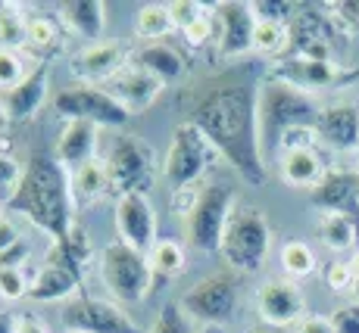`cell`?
<instances>
[{"label":"cell","instance_id":"cell-1","mask_svg":"<svg viewBox=\"0 0 359 333\" xmlns=\"http://www.w3.org/2000/svg\"><path fill=\"white\" fill-rule=\"evenodd\" d=\"M259 81L253 72L229 75L210 85L191 106L188 122L203 131L212 150L244 178V184H266V156L259 137Z\"/></svg>","mask_w":359,"mask_h":333},{"label":"cell","instance_id":"cell-2","mask_svg":"<svg viewBox=\"0 0 359 333\" xmlns=\"http://www.w3.org/2000/svg\"><path fill=\"white\" fill-rule=\"evenodd\" d=\"M6 209L29 218L53 243H63L75 225L72 171L60 162L57 153H34L16 190L6 197Z\"/></svg>","mask_w":359,"mask_h":333},{"label":"cell","instance_id":"cell-3","mask_svg":"<svg viewBox=\"0 0 359 333\" xmlns=\"http://www.w3.org/2000/svg\"><path fill=\"white\" fill-rule=\"evenodd\" d=\"M319 103L313 94L297 91L285 81L266 78L259 87V137H262V156L269 150H278V141L287 128L297 125H316L319 119Z\"/></svg>","mask_w":359,"mask_h":333},{"label":"cell","instance_id":"cell-4","mask_svg":"<svg viewBox=\"0 0 359 333\" xmlns=\"http://www.w3.org/2000/svg\"><path fill=\"white\" fill-rule=\"evenodd\" d=\"M272 249V225L257 206H238L225 227L219 255L238 274H257L266 268Z\"/></svg>","mask_w":359,"mask_h":333},{"label":"cell","instance_id":"cell-5","mask_svg":"<svg viewBox=\"0 0 359 333\" xmlns=\"http://www.w3.org/2000/svg\"><path fill=\"white\" fill-rule=\"evenodd\" d=\"M238 209V190L229 181H210L197 190L194 209L188 212L184 225H188V243L197 253H219L229 227L231 215Z\"/></svg>","mask_w":359,"mask_h":333},{"label":"cell","instance_id":"cell-6","mask_svg":"<svg viewBox=\"0 0 359 333\" xmlns=\"http://www.w3.org/2000/svg\"><path fill=\"white\" fill-rule=\"evenodd\" d=\"M100 277L107 290L113 293L116 302L122 305H137L150 296L154 290V268L150 259L137 249L126 246L122 240H113L100 249Z\"/></svg>","mask_w":359,"mask_h":333},{"label":"cell","instance_id":"cell-7","mask_svg":"<svg viewBox=\"0 0 359 333\" xmlns=\"http://www.w3.org/2000/svg\"><path fill=\"white\" fill-rule=\"evenodd\" d=\"M107 171H109V187H113L119 197L126 193H147L156 184V153L144 137L137 134H116L107 153Z\"/></svg>","mask_w":359,"mask_h":333},{"label":"cell","instance_id":"cell-8","mask_svg":"<svg viewBox=\"0 0 359 333\" xmlns=\"http://www.w3.org/2000/svg\"><path fill=\"white\" fill-rule=\"evenodd\" d=\"M216 156L219 153L203 137V131L191 122H182L172 131V143L163 159V178L169 184V190L178 193L188 190V187H197V181L203 178V171L210 169Z\"/></svg>","mask_w":359,"mask_h":333},{"label":"cell","instance_id":"cell-9","mask_svg":"<svg viewBox=\"0 0 359 333\" xmlns=\"http://www.w3.org/2000/svg\"><path fill=\"white\" fill-rule=\"evenodd\" d=\"M287 34H291V57L297 59H337V53L344 50V31L337 25V19L331 13L319 10V6H300L297 16L287 25Z\"/></svg>","mask_w":359,"mask_h":333},{"label":"cell","instance_id":"cell-10","mask_svg":"<svg viewBox=\"0 0 359 333\" xmlns=\"http://www.w3.org/2000/svg\"><path fill=\"white\" fill-rule=\"evenodd\" d=\"M182 309L191 321L206 327H222L234 318L238 309V277L231 271H212L182 296Z\"/></svg>","mask_w":359,"mask_h":333},{"label":"cell","instance_id":"cell-11","mask_svg":"<svg viewBox=\"0 0 359 333\" xmlns=\"http://www.w3.org/2000/svg\"><path fill=\"white\" fill-rule=\"evenodd\" d=\"M53 109L66 122H91L97 128H122L131 119L128 109L97 85L63 87V91L53 97Z\"/></svg>","mask_w":359,"mask_h":333},{"label":"cell","instance_id":"cell-12","mask_svg":"<svg viewBox=\"0 0 359 333\" xmlns=\"http://www.w3.org/2000/svg\"><path fill=\"white\" fill-rule=\"evenodd\" d=\"M269 78L285 81L297 91H328V87H347L359 78V66H344L334 59H297L281 57L269 66Z\"/></svg>","mask_w":359,"mask_h":333},{"label":"cell","instance_id":"cell-13","mask_svg":"<svg viewBox=\"0 0 359 333\" xmlns=\"http://www.w3.org/2000/svg\"><path fill=\"white\" fill-rule=\"evenodd\" d=\"M216 16V53L219 59H244L253 53V34H257V13L250 3L222 0L212 6Z\"/></svg>","mask_w":359,"mask_h":333},{"label":"cell","instance_id":"cell-14","mask_svg":"<svg viewBox=\"0 0 359 333\" xmlns=\"http://www.w3.org/2000/svg\"><path fill=\"white\" fill-rule=\"evenodd\" d=\"M63 324L72 333H141V327L128 318V311L119 309V302L94 299V296H79L66 302Z\"/></svg>","mask_w":359,"mask_h":333},{"label":"cell","instance_id":"cell-15","mask_svg":"<svg viewBox=\"0 0 359 333\" xmlns=\"http://www.w3.org/2000/svg\"><path fill=\"white\" fill-rule=\"evenodd\" d=\"M116 234L126 246L150 255L160 237H156V209L147 193L116 197Z\"/></svg>","mask_w":359,"mask_h":333},{"label":"cell","instance_id":"cell-16","mask_svg":"<svg viewBox=\"0 0 359 333\" xmlns=\"http://www.w3.org/2000/svg\"><path fill=\"white\" fill-rule=\"evenodd\" d=\"M257 311L266 327H297L306 318V296L297 281H266L257 293Z\"/></svg>","mask_w":359,"mask_h":333},{"label":"cell","instance_id":"cell-17","mask_svg":"<svg viewBox=\"0 0 359 333\" xmlns=\"http://www.w3.org/2000/svg\"><path fill=\"white\" fill-rule=\"evenodd\" d=\"M131 50L122 41H97V44H88L81 53H75L69 69L72 75L81 81V85H107L116 72L128 66Z\"/></svg>","mask_w":359,"mask_h":333},{"label":"cell","instance_id":"cell-18","mask_svg":"<svg viewBox=\"0 0 359 333\" xmlns=\"http://www.w3.org/2000/svg\"><path fill=\"white\" fill-rule=\"evenodd\" d=\"M103 91L109 97H116V100L122 103V106L128 109L131 115L135 113H144V109H150L156 103V97L163 94V81L154 78V75L147 72V69L135 66V62H128L122 72H116L113 78L107 81V85H100Z\"/></svg>","mask_w":359,"mask_h":333},{"label":"cell","instance_id":"cell-19","mask_svg":"<svg viewBox=\"0 0 359 333\" xmlns=\"http://www.w3.org/2000/svg\"><path fill=\"white\" fill-rule=\"evenodd\" d=\"M309 203L319 212H344L359 218V175L356 169H328L325 178L309 190Z\"/></svg>","mask_w":359,"mask_h":333},{"label":"cell","instance_id":"cell-20","mask_svg":"<svg viewBox=\"0 0 359 333\" xmlns=\"http://www.w3.org/2000/svg\"><path fill=\"white\" fill-rule=\"evenodd\" d=\"M47 87H50V69L38 66L34 72H29V78L19 87H13L10 94H4L0 109H4L6 122H29L38 115V109L47 100Z\"/></svg>","mask_w":359,"mask_h":333},{"label":"cell","instance_id":"cell-21","mask_svg":"<svg viewBox=\"0 0 359 333\" xmlns=\"http://www.w3.org/2000/svg\"><path fill=\"white\" fill-rule=\"evenodd\" d=\"M319 141L331 150H356L359 147V106L353 103H334L325 106L316 119Z\"/></svg>","mask_w":359,"mask_h":333},{"label":"cell","instance_id":"cell-22","mask_svg":"<svg viewBox=\"0 0 359 333\" xmlns=\"http://www.w3.org/2000/svg\"><path fill=\"white\" fill-rule=\"evenodd\" d=\"M81 290V274L75 268L63 265L57 259H47V265L34 274L29 287L32 302H72V296Z\"/></svg>","mask_w":359,"mask_h":333},{"label":"cell","instance_id":"cell-23","mask_svg":"<svg viewBox=\"0 0 359 333\" xmlns=\"http://www.w3.org/2000/svg\"><path fill=\"white\" fill-rule=\"evenodd\" d=\"M97 134H100V128L91 122H66L63 131H60V141H57V159L69 171L81 169L85 162L94 159Z\"/></svg>","mask_w":359,"mask_h":333},{"label":"cell","instance_id":"cell-24","mask_svg":"<svg viewBox=\"0 0 359 333\" xmlns=\"http://www.w3.org/2000/svg\"><path fill=\"white\" fill-rule=\"evenodd\" d=\"M60 22L72 34L97 44L107 31V3L103 0H66L60 3Z\"/></svg>","mask_w":359,"mask_h":333},{"label":"cell","instance_id":"cell-25","mask_svg":"<svg viewBox=\"0 0 359 333\" xmlns=\"http://www.w3.org/2000/svg\"><path fill=\"white\" fill-rule=\"evenodd\" d=\"M325 159L319 150H294L278 156V175L287 187H300V190H313L316 184L325 178Z\"/></svg>","mask_w":359,"mask_h":333},{"label":"cell","instance_id":"cell-26","mask_svg":"<svg viewBox=\"0 0 359 333\" xmlns=\"http://www.w3.org/2000/svg\"><path fill=\"white\" fill-rule=\"evenodd\" d=\"M135 66L147 69L154 78H160L163 85H172V81H178L184 75V57L175 50L172 44H163V41H156V44H144L141 50L135 53Z\"/></svg>","mask_w":359,"mask_h":333},{"label":"cell","instance_id":"cell-27","mask_svg":"<svg viewBox=\"0 0 359 333\" xmlns=\"http://www.w3.org/2000/svg\"><path fill=\"white\" fill-rule=\"evenodd\" d=\"M319 240L331 253H353L359 249V218L344 212H322L319 215Z\"/></svg>","mask_w":359,"mask_h":333},{"label":"cell","instance_id":"cell-28","mask_svg":"<svg viewBox=\"0 0 359 333\" xmlns=\"http://www.w3.org/2000/svg\"><path fill=\"white\" fill-rule=\"evenodd\" d=\"M50 259L63 262V265L75 268L79 274H85V265L94 259V246H91V240H88V231L79 221L72 225V231H69V237L63 243H53Z\"/></svg>","mask_w":359,"mask_h":333},{"label":"cell","instance_id":"cell-29","mask_svg":"<svg viewBox=\"0 0 359 333\" xmlns=\"http://www.w3.org/2000/svg\"><path fill=\"white\" fill-rule=\"evenodd\" d=\"M72 190H75V197H81L85 203H94V199H100L103 193L113 190V187H109L107 162H103V159H91V162H85L81 169H75L72 171Z\"/></svg>","mask_w":359,"mask_h":333},{"label":"cell","instance_id":"cell-30","mask_svg":"<svg viewBox=\"0 0 359 333\" xmlns=\"http://www.w3.org/2000/svg\"><path fill=\"white\" fill-rule=\"evenodd\" d=\"M135 31H137V38L150 41V44H156V41H163L169 31H175L172 16H169V3H144V6H137Z\"/></svg>","mask_w":359,"mask_h":333},{"label":"cell","instance_id":"cell-31","mask_svg":"<svg viewBox=\"0 0 359 333\" xmlns=\"http://www.w3.org/2000/svg\"><path fill=\"white\" fill-rule=\"evenodd\" d=\"M278 262H281V268H285L287 281H303V277L316 274V265H319V259H316L313 246H309L306 240H287L285 246H281Z\"/></svg>","mask_w":359,"mask_h":333},{"label":"cell","instance_id":"cell-32","mask_svg":"<svg viewBox=\"0 0 359 333\" xmlns=\"http://www.w3.org/2000/svg\"><path fill=\"white\" fill-rule=\"evenodd\" d=\"M150 268H154L156 277H175L184 271L188 265V255H184V246L175 240H156V246L150 249Z\"/></svg>","mask_w":359,"mask_h":333},{"label":"cell","instance_id":"cell-33","mask_svg":"<svg viewBox=\"0 0 359 333\" xmlns=\"http://www.w3.org/2000/svg\"><path fill=\"white\" fill-rule=\"evenodd\" d=\"M291 44V34H287V25L281 22H262L257 19V34H253V53L259 57H281Z\"/></svg>","mask_w":359,"mask_h":333},{"label":"cell","instance_id":"cell-34","mask_svg":"<svg viewBox=\"0 0 359 333\" xmlns=\"http://www.w3.org/2000/svg\"><path fill=\"white\" fill-rule=\"evenodd\" d=\"M25 29L29 19L22 16V10H16L13 3H0V47L16 50L19 44H25Z\"/></svg>","mask_w":359,"mask_h":333},{"label":"cell","instance_id":"cell-35","mask_svg":"<svg viewBox=\"0 0 359 333\" xmlns=\"http://www.w3.org/2000/svg\"><path fill=\"white\" fill-rule=\"evenodd\" d=\"M25 78H29V72H25L22 53L0 47V94H10L13 87H19Z\"/></svg>","mask_w":359,"mask_h":333},{"label":"cell","instance_id":"cell-36","mask_svg":"<svg viewBox=\"0 0 359 333\" xmlns=\"http://www.w3.org/2000/svg\"><path fill=\"white\" fill-rule=\"evenodd\" d=\"M150 333H194V321H191L188 311L182 309V302H169L160 309Z\"/></svg>","mask_w":359,"mask_h":333},{"label":"cell","instance_id":"cell-37","mask_svg":"<svg viewBox=\"0 0 359 333\" xmlns=\"http://www.w3.org/2000/svg\"><path fill=\"white\" fill-rule=\"evenodd\" d=\"M60 41V29L50 16H32L29 29H25V44L34 47V50H50Z\"/></svg>","mask_w":359,"mask_h":333},{"label":"cell","instance_id":"cell-38","mask_svg":"<svg viewBox=\"0 0 359 333\" xmlns=\"http://www.w3.org/2000/svg\"><path fill=\"white\" fill-rule=\"evenodd\" d=\"M250 6L262 22H281V25H291V19L300 10V3H291V0H253Z\"/></svg>","mask_w":359,"mask_h":333},{"label":"cell","instance_id":"cell-39","mask_svg":"<svg viewBox=\"0 0 359 333\" xmlns=\"http://www.w3.org/2000/svg\"><path fill=\"white\" fill-rule=\"evenodd\" d=\"M319 143V131L316 125H297V128H287L278 141V156L285 153H294V150H316Z\"/></svg>","mask_w":359,"mask_h":333},{"label":"cell","instance_id":"cell-40","mask_svg":"<svg viewBox=\"0 0 359 333\" xmlns=\"http://www.w3.org/2000/svg\"><path fill=\"white\" fill-rule=\"evenodd\" d=\"M325 283L331 293H353L356 290V277L350 271V262L347 259H334L325 268Z\"/></svg>","mask_w":359,"mask_h":333},{"label":"cell","instance_id":"cell-41","mask_svg":"<svg viewBox=\"0 0 359 333\" xmlns=\"http://www.w3.org/2000/svg\"><path fill=\"white\" fill-rule=\"evenodd\" d=\"M206 6L203 3H194V0H172L169 3V16H172V25H175L178 31L191 29V25L197 22L200 16H206Z\"/></svg>","mask_w":359,"mask_h":333},{"label":"cell","instance_id":"cell-42","mask_svg":"<svg viewBox=\"0 0 359 333\" xmlns=\"http://www.w3.org/2000/svg\"><path fill=\"white\" fill-rule=\"evenodd\" d=\"M29 287L32 281H25L22 271H16V268H0V296L4 299H22V296H29Z\"/></svg>","mask_w":359,"mask_h":333},{"label":"cell","instance_id":"cell-43","mask_svg":"<svg viewBox=\"0 0 359 333\" xmlns=\"http://www.w3.org/2000/svg\"><path fill=\"white\" fill-rule=\"evenodd\" d=\"M182 34H184V41H188L191 47H206V44H210V41L219 34V29H216V16H212V10L206 13V16H200L197 22L191 25V29H184Z\"/></svg>","mask_w":359,"mask_h":333},{"label":"cell","instance_id":"cell-44","mask_svg":"<svg viewBox=\"0 0 359 333\" xmlns=\"http://www.w3.org/2000/svg\"><path fill=\"white\" fill-rule=\"evenodd\" d=\"M331 327L334 333H359V302H344L331 311Z\"/></svg>","mask_w":359,"mask_h":333},{"label":"cell","instance_id":"cell-45","mask_svg":"<svg viewBox=\"0 0 359 333\" xmlns=\"http://www.w3.org/2000/svg\"><path fill=\"white\" fill-rule=\"evenodd\" d=\"M19 178H22V169H19V162L13 156H6V153H0V190H16Z\"/></svg>","mask_w":359,"mask_h":333},{"label":"cell","instance_id":"cell-46","mask_svg":"<svg viewBox=\"0 0 359 333\" xmlns=\"http://www.w3.org/2000/svg\"><path fill=\"white\" fill-rule=\"evenodd\" d=\"M25 259H29V243L19 240L16 246H10L6 253H0V268H16V271H22Z\"/></svg>","mask_w":359,"mask_h":333},{"label":"cell","instance_id":"cell-47","mask_svg":"<svg viewBox=\"0 0 359 333\" xmlns=\"http://www.w3.org/2000/svg\"><path fill=\"white\" fill-rule=\"evenodd\" d=\"M19 240H22V237H19L16 221H13L10 215H0V253H6L10 246H16Z\"/></svg>","mask_w":359,"mask_h":333},{"label":"cell","instance_id":"cell-48","mask_svg":"<svg viewBox=\"0 0 359 333\" xmlns=\"http://www.w3.org/2000/svg\"><path fill=\"white\" fill-rule=\"evenodd\" d=\"M297 333H334V327H331V318L325 315H306L297 324Z\"/></svg>","mask_w":359,"mask_h":333},{"label":"cell","instance_id":"cell-49","mask_svg":"<svg viewBox=\"0 0 359 333\" xmlns=\"http://www.w3.org/2000/svg\"><path fill=\"white\" fill-rule=\"evenodd\" d=\"M19 333H50V330H47V324L41 321V318L22 315V318H19Z\"/></svg>","mask_w":359,"mask_h":333},{"label":"cell","instance_id":"cell-50","mask_svg":"<svg viewBox=\"0 0 359 333\" xmlns=\"http://www.w3.org/2000/svg\"><path fill=\"white\" fill-rule=\"evenodd\" d=\"M0 333H19V318L10 311H0Z\"/></svg>","mask_w":359,"mask_h":333},{"label":"cell","instance_id":"cell-51","mask_svg":"<svg viewBox=\"0 0 359 333\" xmlns=\"http://www.w3.org/2000/svg\"><path fill=\"white\" fill-rule=\"evenodd\" d=\"M350 271H353V277H356V283H359V249H353V253H350Z\"/></svg>","mask_w":359,"mask_h":333},{"label":"cell","instance_id":"cell-52","mask_svg":"<svg viewBox=\"0 0 359 333\" xmlns=\"http://www.w3.org/2000/svg\"><path fill=\"white\" fill-rule=\"evenodd\" d=\"M253 333H285V330H278V327H266V324H262L259 330H253Z\"/></svg>","mask_w":359,"mask_h":333},{"label":"cell","instance_id":"cell-53","mask_svg":"<svg viewBox=\"0 0 359 333\" xmlns=\"http://www.w3.org/2000/svg\"><path fill=\"white\" fill-rule=\"evenodd\" d=\"M200 333H225V330H222V327H203Z\"/></svg>","mask_w":359,"mask_h":333},{"label":"cell","instance_id":"cell-54","mask_svg":"<svg viewBox=\"0 0 359 333\" xmlns=\"http://www.w3.org/2000/svg\"><path fill=\"white\" fill-rule=\"evenodd\" d=\"M4 125H6V115H4V109H0V128H4Z\"/></svg>","mask_w":359,"mask_h":333},{"label":"cell","instance_id":"cell-55","mask_svg":"<svg viewBox=\"0 0 359 333\" xmlns=\"http://www.w3.org/2000/svg\"><path fill=\"white\" fill-rule=\"evenodd\" d=\"M353 299L359 302V283H356V290H353Z\"/></svg>","mask_w":359,"mask_h":333},{"label":"cell","instance_id":"cell-56","mask_svg":"<svg viewBox=\"0 0 359 333\" xmlns=\"http://www.w3.org/2000/svg\"><path fill=\"white\" fill-rule=\"evenodd\" d=\"M356 175H359V153H356Z\"/></svg>","mask_w":359,"mask_h":333}]
</instances>
